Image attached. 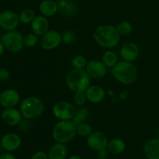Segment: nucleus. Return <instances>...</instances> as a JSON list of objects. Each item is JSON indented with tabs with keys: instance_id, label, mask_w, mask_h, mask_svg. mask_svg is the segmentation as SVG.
<instances>
[{
	"instance_id": "nucleus-2",
	"label": "nucleus",
	"mask_w": 159,
	"mask_h": 159,
	"mask_svg": "<svg viewBox=\"0 0 159 159\" xmlns=\"http://www.w3.org/2000/svg\"><path fill=\"white\" fill-rule=\"evenodd\" d=\"M112 74L119 82L124 85H130L136 81L138 69L131 62L123 61L117 62L112 68Z\"/></svg>"
},
{
	"instance_id": "nucleus-11",
	"label": "nucleus",
	"mask_w": 159,
	"mask_h": 159,
	"mask_svg": "<svg viewBox=\"0 0 159 159\" xmlns=\"http://www.w3.org/2000/svg\"><path fill=\"white\" fill-rule=\"evenodd\" d=\"M22 144V140L18 134L15 133H8L3 135L0 141V145L8 152L18 150Z\"/></svg>"
},
{
	"instance_id": "nucleus-5",
	"label": "nucleus",
	"mask_w": 159,
	"mask_h": 159,
	"mask_svg": "<svg viewBox=\"0 0 159 159\" xmlns=\"http://www.w3.org/2000/svg\"><path fill=\"white\" fill-rule=\"evenodd\" d=\"M44 104L40 98L29 96L26 98L20 106V111L23 117L26 120L37 118L43 113Z\"/></svg>"
},
{
	"instance_id": "nucleus-15",
	"label": "nucleus",
	"mask_w": 159,
	"mask_h": 159,
	"mask_svg": "<svg viewBox=\"0 0 159 159\" xmlns=\"http://www.w3.org/2000/svg\"><path fill=\"white\" fill-rule=\"evenodd\" d=\"M120 55L124 61L132 62L138 58L139 55V48L136 43L129 42L121 48Z\"/></svg>"
},
{
	"instance_id": "nucleus-7",
	"label": "nucleus",
	"mask_w": 159,
	"mask_h": 159,
	"mask_svg": "<svg viewBox=\"0 0 159 159\" xmlns=\"http://www.w3.org/2000/svg\"><path fill=\"white\" fill-rule=\"evenodd\" d=\"M52 112L54 116L60 120H71L76 113L74 105L67 101L56 102L53 107Z\"/></svg>"
},
{
	"instance_id": "nucleus-22",
	"label": "nucleus",
	"mask_w": 159,
	"mask_h": 159,
	"mask_svg": "<svg viewBox=\"0 0 159 159\" xmlns=\"http://www.w3.org/2000/svg\"><path fill=\"white\" fill-rule=\"evenodd\" d=\"M107 148L110 154L117 155L125 151L126 144L120 138H114L109 141Z\"/></svg>"
},
{
	"instance_id": "nucleus-30",
	"label": "nucleus",
	"mask_w": 159,
	"mask_h": 159,
	"mask_svg": "<svg viewBox=\"0 0 159 159\" xmlns=\"http://www.w3.org/2000/svg\"><path fill=\"white\" fill-rule=\"evenodd\" d=\"M61 37L63 43H66V44H70V43H72L75 40V33L72 30H66L62 34Z\"/></svg>"
},
{
	"instance_id": "nucleus-26",
	"label": "nucleus",
	"mask_w": 159,
	"mask_h": 159,
	"mask_svg": "<svg viewBox=\"0 0 159 159\" xmlns=\"http://www.w3.org/2000/svg\"><path fill=\"white\" fill-rule=\"evenodd\" d=\"M89 116V111L86 108L83 107V108L79 109V111L75 113L74 118L72 119V121L78 125V124H81V123L84 122L85 120L88 118Z\"/></svg>"
},
{
	"instance_id": "nucleus-12",
	"label": "nucleus",
	"mask_w": 159,
	"mask_h": 159,
	"mask_svg": "<svg viewBox=\"0 0 159 159\" xmlns=\"http://www.w3.org/2000/svg\"><path fill=\"white\" fill-rule=\"evenodd\" d=\"M20 94L12 89H6L0 93V105L5 109L14 108L20 102Z\"/></svg>"
},
{
	"instance_id": "nucleus-17",
	"label": "nucleus",
	"mask_w": 159,
	"mask_h": 159,
	"mask_svg": "<svg viewBox=\"0 0 159 159\" xmlns=\"http://www.w3.org/2000/svg\"><path fill=\"white\" fill-rule=\"evenodd\" d=\"M85 93L87 100L93 103H99L105 99V91L99 85H91L87 89Z\"/></svg>"
},
{
	"instance_id": "nucleus-13",
	"label": "nucleus",
	"mask_w": 159,
	"mask_h": 159,
	"mask_svg": "<svg viewBox=\"0 0 159 159\" xmlns=\"http://www.w3.org/2000/svg\"><path fill=\"white\" fill-rule=\"evenodd\" d=\"M22 116L20 110L15 108H6L2 112L1 120L6 125L14 127L20 125L22 122Z\"/></svg>"
},
{
	"instance_id": "nucleus-24",
	"label": "nucleus",
	"mask_w": 159,
	"mask_h": 159,
	"mask_svg": "<svg viewBox=\"0 0 159 159\" xmlns=\"http://www.w3.org/2000/svg\"><path fill=\"white\" fill-rule=\"evenodd\" d=\"M20 21L23 24H29L33 22V20L35 18V12L33 9L26 8V9H23L20 12Z\"/></svg>"
},
{
	"instance_id": "nucleus-31",
	"label": "nucleus",
	"mask_w": 159,
	"mask_h": 159,
	"mask_svg": "<svg viewBox=\"0 0 159 159\" xmlns=\"http://www.w3.org/2000/svg\"><path fill=\"white\" fill-rule=\"evenodd\" d=\"M86 96H85V93L84 92H79V93H75L74 98H73V101H74L75 104L78 106H83L86 102Z\"/></svg>"
},
{
	"instance_id": "nucleus-34",
	"label": "nucleus",
	"mask_w": 159,
	"mask_h": 159,
	"mask_svg": "<svg viewBox=\"0 0 159 159\" xmlns=\"http://www.w3.org/2000/svg\"><path fill=\"white\" fill-rule=\"evenodd\" d=\"M109 151L107 150V148L102 149V150L98 151L97 153V156L99 159H107L109 158Z\"/></svg>"
},
{
	"instance_id": "nucleus-37",
	"label": "nucleus",
	"mask_w": 159,
	"mask_h": 159,
	"mask_svg": "<svg viewBox=\"0 0 159 159\" xmlns=\"http://www.w3.org/2000/svg\"><path fill=\"white\" fill-rule=\"evenodd\" d=\"M67 159H82L80 156H79V155H71V156L68 157Z\"/></svg>"
},
{
	"instance_id": "nucleus-33",
	"label": "nucleus",
	"mask_w": 159,
	"mask_h": 159,
	"mask_svg": "<svg viewBox=\"0 0 159 159\" xmlns=\"http://www.w3.org/2000/svg\"><path fill=\"white\" fill-rule=\"evenodd\" d=\"M10 77V73L6 68H1L0 69V81H7Z\"/></svg>"
},
{
	"instance_id": "nucleus-10",
	"label": "nucleus",
	"mask_w": 159,
	"mask_h": 159,
	"mask_svg": "<svg viewBox=\"0 0 159 159\" xmlns=\"http://www.w3.org/2000/svg\"><path fill=\"white\" fill-rule=\"evenodd\" d=\"M108 138L104 133L100 131L93 132L87 137V144L93 150L98 151L107 148L108 145Z\"/></svg>"
},
{
	"instance_id": "nucleus-6",
	"label": "nucleus",
	"mask_w": 159,
	"mask_h": 159,
	"mask_svg": "<svg viewBox=\"0 0 159 159\" xmlns=\"http://www.w3.org/2000/svg\"><path fill=\"white\" fill-rule=\"evenodd\" d=\"M2 42L6 50L12 53H18L24 47L23 36L16 30L7 31L1 37Z\"/></svg>"
},
{
	"instance_id": "nucleus-3",
	"label": "nucleus",
	"mask_w": 159,
	"mask_h": 159,
	"mask_svg": "<svg viewBox=\"0 0 159 159\" xmlns=\"http://www.w3.org/2000/svg\"><path fill=\"white\" fill-rule=\"evenodd\" d=\"M66 84L74 93L86 91L90 85V76L86 70L73 68L66 77Z\"/></svg>"
},
{
	"instance_id": "nucleus-23",
	"label": "nucleus",
	"mask_w": 159,
	"mask_h": 159,
	"mask_svg": "<svg viewBox=\"0 0 159 159\" xmlns=\"http://www.w3.org/2000/svg\"><path fill=\"white\" fill-rule=\"evenodd\" d=\"M102 60L107 68H113L117 63V56L113 51H107L102 54Z\"/></svg>"
},
{
	"instance_id": "nucleus-28",
	"label": "nucleus",
	"mask_w": 159,
	"mask_h": 159,
	"mask_svg": "<svg viewBox=\"0 0 159 159\" xmlns=\"http://www.w3.org/2000/svg\"><path fill=\"white\" fill-rule=\"evenodd\" d=\"M117 31L120 35L127 36L132 32V28L131 24L127 21H122L120 23H118L117 26H116Z\"/></svg>"
},
{
	"instance_id": "nucleus-35",
	"label": "nucleus",
	"mask_w": 159,
	"mask_h": 159,
	"mask_svg": "<svg viewBox=\"0 0 159 159\" xmlns=\"http://www.w3.org/2000/svg\"><path fill=\"white\" fill-rule=\"evenodd\" d=\"M0 159H16V158L10 152H6L0 155Z\"/></svg>"
},
{
	"instance_id": "nucleus-14",
	"label": "nucleus",
	"mask_w": 159,
	"mask_h": 159,
	"mask_svg": "<svg viewBox=\"0 0 159 159\" xmlns=\"http://www.w3.org/2000/svg\"><path fill=\"white\" fill-rule=\"evenodd\" d=\"M86 71L88 72L89 75L93 79H102L107 73V66L99 61H90L87 64Z\"/></svg>"
},
{
	"instance_id": "nucleus-9",
	"label": "nucleus",
	"mask_w": 159,
	"mask_h": 159,
	"mask_svg": "<svg viewBox=\"0 0 159 159\" xmlns=\"http://www.w3.org/2000/svg\"><path fill=\"white\" fill-rule=\"evenodd\" d=\"M62 42L61 35L57 31L48 30L40 40V45L44 50H54L60 46Z\"/></svg>"
},
{
	"instance_id": "nucleus-1",
	"label": "nucleus",
	"mask_w": 159,
	"mask_h": 159,
	"mask_svg": "<svg viewBox=\"0 0 159 159\" xmlns=\"http://www.w3.org/2000/svg\"><path fill=\"white\" fill-rule=\"evenodd\" d=\"M94 40L99 46L110 48L116 46L120 41V34L115 26L102 25L95 30L93 33Z\"/></svg>"
},
{
	"instance_id": "nucleus-29",
	"label": "nucleus",
	"mask_w": 159,
	"mask_h": 159,
	"mask_svg": "<svg viewBox=\"0 0 159 159\" xmlns=\"http://www.w3.org/2000/svg\"><path fill=\"white\" fill-rule=\"evenodd\" d=\"M38 40L37 35L35 34H28L25 37H23V43L24 46L26 48H33L35 46Z\"/></svg>"
},
{
	"instance_id": "nucleus-16",
	"label": "nucleus",
	"mask_w": 159,
	"mask_h": 159,
	"mask_svg": "<svg viewBox=\"0 0 159 159\" xmlns=\"http://www.w3.org/2000/svg\"><path fill=\"white\" fill-rule=\"evenodd\" d=\"M31 29L37 36H43L49 30V22L44 16H37L31 23Z\"/></svg>"
},
{
	"instance_id": "nucleus-4",
	"label": "nucleus",
	"mask_w": 159,
	"mask_h": 159,
	"mask_svg": "<svg viewBox=\"0 0 159 159\" xmlns=\"http://www.w3.org/2000/svg\"><path fill=\"white\" fill-rule=\"evenodd\" d=\"M76 124L71 120H61L55 124L52 130V137L56 142L68 144L76 135Z\"/></svg>"
},
{
	"instance_id": "nucleus-32",
	"label": "nucleus",
	"mask_w": 159,
	"mask_h": 159,
	"mask_svg": "<svg viewBox=\"0 0 159 159\" xmlns=\"http://www.w3.org/2000/svg\"><path fill=\"white\" fill-rule=\"evenodd\" d=\"M30 159H49L48 158V154L45 153L43 151H38L35 152L34 155L31 156Z\"/></svg>"
},
{
	"instance_id": "nucleus-21",
	"label": "nucleus",
	"mask_w": 159,
	"mask_h": 159,
	"mask_svg": "<svg viewBox=\"0 0 159 159\" xmlns=\"http://www.w3.org/2000/svg\"><path fill=\"white\" fill-rule=\"evenodd\" d=\"M58 8V12L65 16L71 17L76 12L75 4L71 0H57L56 1Z\"/></svg>"
},
{
	"instance_id": "nucleus-8",
	"label": "nucleus",
	"mask_w": 159,
	"mask_h": 159,
	"mask_svg": "<svg viewBox=\"0 0 159 159\" xmlns=\"http://www.w3.org/2000/svg\"><path fill=\"white\" fill-rule=\"evenodd\" d=\"M18 14L10 10L0 12V27L6 31L15 30L20 23Z\"/></svg>"
},
{
	"instance_id": "nucleus-25",
	"label": "nucleus",
	"mask_w": 159,
	"mask_h": 159,
	"mask_svg": "<svg viewBox=\"0 0 159 159\" xmlns=\"http://www.w3.org/2000/svg\"><path fill=\"white\" fill-rule=\"evenodd\" d=\"M76 133L81 137H88L93 133V128L89 124L82 122L76 125Z\"/></svg>"
},
{
	"instance_id": "nucleus-19",
	"label": "nucleus",
	"mask_w": 159,
	"mask_h": 159,
	"mask_svg": "<svg viewBox=\"0 0 159 159\" xmlns=\"http://www.w3.org/2000/svg\"><path fill=\"white\" fill-rule=\"evenodd\" d=\"M144 152L148 159H159V138H152L146 141Z\"/></svg>"
},
{
	"instance_id": "nucleus-18",
	"label": "nucleus",
	"mask_w": 159,
	"mask_h": 159,
	"mask_svg": "<svg viewBox=\"0 0 159 159\" xmlns=\"http://www.w3.org/2000/svg\"><path fill=\"white\" fill-rule=\"evenodd\" d=\"M68 155V149L66 144L58 142L53 144L48 152L49 159H67Z\"/></svg>"
},
{
	"instance_id": "nucleus-36",
	"label": "nucleus",
	"mask_w": 159,
	"mask_h": 159,
	"mask_svg": "<svg viewBox=\"0 0 159 159\" xmlns=\"http://www.w3.org/2000/svg\"><path fill=\"white\" fill-rule=\"evenodd\" d=\"M5 49H6V48H5L4 44H3V43L2 42V40H0V56L2 55L3 53H4L5 51Z\"/></svg>"
},
{
	"instance_id": "nucleus-27",
	"label": "nucleus",
	"mask_w": 159,
	"mask_h": 159,
	"mask_svg": "<svg viewBox=\"0 0 159 159\" xmlns=\"http://www.w3.org/2000/svg\"><path fill=\"white\" fill-rule=\"evenodd\" d=\"M86 58L82 55H78L71 60V66L75 69H84L87 66Z\"/></svg>"
},
{
	"instance_id": "nucleus-20",
	"label": "nucleus",
	"mask_w": 159,
	"mask_h": 159,
	"mask_svg": "<svg viewBox=\"0 0 159 159\" xmlns=\"http://www.w3.org/2000/svg\"><path fill=\"white\" fill-rule=\"evenodd\" d=\"M40 13L46 17L52 16L58 12L57 2L54 0H43L39 6Z\"/></svg>"
}]
</instances>
